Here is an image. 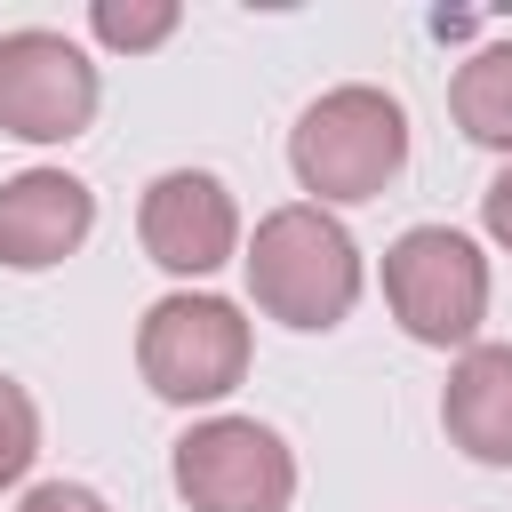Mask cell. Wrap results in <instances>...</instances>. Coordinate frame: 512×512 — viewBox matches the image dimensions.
<instances>
[{"instance_id": "obj_1", "label": "cell", "mask_w": 512, "mask_h": 512, "mask_svg": "<svg viewBox=\"0 0 512 512\" xmlns=\"http://www.w3.org/2000/svg\"><path fill=\"white\" fill-rule=\"evenodd\" d=\"M240 272H248V304L296 336H328L352 320L360 288H368V264H360V240L344 232L336 208H312V200H288L272 216H256L248 248H240Z\"/></svg>"}, {"instance_id": "obj_2", "label": "cell", "mask_w": 512, "mask_h": 512, "mask_svg": "<svg viewBox=\"0 0 512 512\" xmlns=\"http://www.w3.org/2000/svg\"><path fill=\"white\" fill-rule=\"evenodd\" d=\"M400 168H408V112H400V96H384L368 80L312 96L288 128V176L312 208H360Z\"/></svg>"}, {"instance_id": "obj_3", "label": "cell", "mask_w": 512, "mask_h": 512, "mask_svg": "<svg viewBox=\"0 0 512 512\" xmlns=\"http://www.w3.org/2000/svg\"><path fill=\"white\" fill-rule=\"evenodd\" d=\"M248 360H256V328H248V312L232 296L168 288L136 320V376L168 408H216L224 392L248 384Z\"/></svg>"}, {"instance_id": "obj_4", "label": "cell", "mask_w": 512, "mask_h": 512, "mask_svg": "<svg viewBox=\"0 0 512 512\" xmlns=\"http://www.w3.org/2000/svg\"><path fill=\"white\" fill-rule=\"evenodd\" d=\"M384 304L408 344L424 352H472L488 320V256L456 224H408L384 248Z\"/></svg>"}, {"instance_id": "obj_5", "label": "cell", "mask_w": 512, "mask_h": 512, "mask_svg": "<svg viewBox=\"0 0 512 512\" xmlns=\"http://www.w3.org/2000/svg\"><path fill=\"white\" fill-rule=\"evenodd\" d=\"M168 480L192 512H288L296 448L264 416H200L168 448Z\"/></svg>"}, {"instance_id": "obj_6", "label": "cell", "mask_w": 512, "mask_h": 512, "mask_svg": "<svg viewBox=\"0 0 512 512\" xmlns=\"http://www.w3.org/2000/svg\"><path fill=\"white\" fill-rule=\"evenodd\" d=\"M96 104H104V80H96L80 40H64L48 24L0 32V136L72 144V136H88Z\"/></svg>"}, {"instance_id": "obj_7", "label": "cell", "mask_w": 512, "mask_h": 512, "mask_svg": "<svg viewBox=\"0 0 512 512\" xmlns=\"http://www.w3.org/2000/svg\"><path fill=\"white\" fill-rule=\"evenodd\" d=\"M136 240L168 280H208L248 248L240 240V200L208 168H160L136 200Z\"/></svg>"}, {"instance_id": "obj_8", "label": "cell", "mask_w": 512, "mask_h": 512, "mask_svg": "<svg viewBox=\"0 0 512 512\" xmlns=\"http://www.w3.org/2000/svg\"><path fill=\"white\" fill-rule=\"evenodd\" d=\"M96 232V192L72 168H24L0 184V264L8 272H48L80 256Z\"/></svg>"}, {"instance_id": "obj_9", "label": "cell", "mask_w": 512, "mask_h": 512, "mask_svg": "<svg viewBox=\"0 0 512 512\" xmlns=\"http://www.w3.org/2000/svg\"><path fill=\"white\" fill-rule=\"evenodd\" d=\"M440 432L488 472H512V344H472L448 368L440 392Z\"/></svg>"}, {"instance_id": "obj_10", "label": "cell", "mask_w": 512, "mask_h": 512, "mask_svg": "<svg viewBox=\"0 0 512 512\" xmlns=\"http://www.w3.org/2000/svg\"><path fill=\"white\" fill-rule=\"evenodd\" d=\"M448 112L480 152H512V40H488V48H472L456 64Z\"/></svg>"}, {"instance_id": "obj_11", "label": "cell", "mask_w": 512, "mask_h": 512, "mask_svg": "<svg viewBox=\"0 0 512 512\" xmlns=\"http://www.w3.org/2000/svg\"><path fill=\"white\" fill-rule=\"evenodd\" d=\"M184 8L176 0H96L88 8V32L112 48V56H152L160 40H176Z\"/></svg>"}, {"instance_id": "obj_12", "label": "cell", "mask_w": 512, "mask_h": 512, "mask_svg": "<svg viewBox=\"0 0 512 512\" xmlns=\"http://www.w3.org/2000/svg\"><path fill=\"white\" fill-rule=\"evenodd\" d=\"M32 456H40V408H32V392L0 368V488H16V480L32 472Z\"/></svg>"}, {"instance_id": "obj_13", "label": "cell", "mask_w": 512, "mask_h": 512, "mask_svg": "<svg viewBox=\"0 0 512 512\" xmlns=\"http://www.w3.org/2000/svg\"><path fill=\"white\" fill-rule=\"evenodd\" d=\"M16 512H112L88 480H32L24 496H16Z\"/></svg>"}, {"instance_id": "obj_14", "label": "cell", "mask_w": 512, "mask_h": 512, "mask_svg": "<svg viewBox=\"0 0 512 512\" xmlns=\"http://www.w3.org/2000/svg\"><path fill=\"white\" fill-rule=\"evenodd\" d=\"M480 224H488L496 248H512V160L488 176V192H480Z\"/></svg>"}]
</instances>
